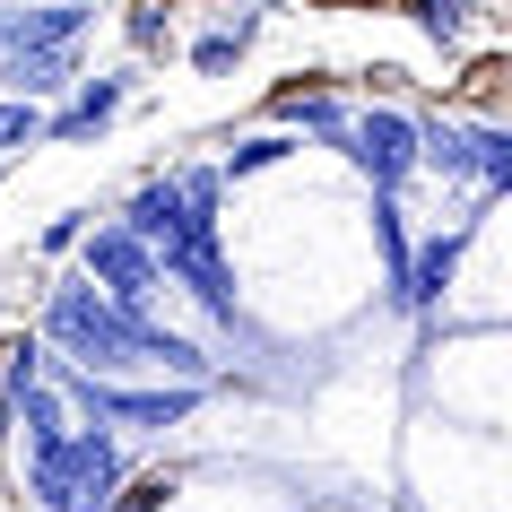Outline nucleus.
Here are the masks:
<instances>
[{"mask_svg": "<svg viewBox=\"0 0 512 512\" xmlns=\"http://www.w3.org/2000/svg\"><path fill=\"white\" fill-rule=\"evenodd\" d=\"M44 348H61L53 365H70V374H105V365H157V374L200 382V391L217 382V365L191 348V339H174V330L148 322V313H122V304H105L87 278L53 287V304H44Z\"/></svg>", "mask_w": 512, "mask_h": 512, "instance_id": "1", "label": "nucleus"}, {"mask_svg": "<svg viewBox=\"0 0 512 512\" xmlns=\"http://www.w3.org/2000/svg\"><path fill=\"white\" fill-rule=\"evenodd\" d=\"M122 478H131V460L105 426H70L53 443H27V486L44 512H105Z\"/></svg>", "mask_w": 512, "mask_h": 512, "instance_id": "2", "label": "nucleus"}, {"mask_svg": "<svg viewBox=\"0 0 512 512\" xmlns=\"http://www.w3.org/2000/svg\"><path fill=\"white\" fill-rule=\"evenodd\" d=\"M417 131H426V122H408L400 105H365V113H348V139H339V148H348L356 174L374 183V200H391V191L417 174Z\"/></svg>", "mask_w": 512, "mask_h": 512, "instance_id": "3", "label": "nucleus"}, {"mask_svg": "<svg viewBox=\"0 0 512 512\" xmlns=\"http://www.w3.org/2000/svg\"><path fill=\"white\" fill-rule=\"evenodd\" d=\"M79 278L105 304H122V313H148V296H157V252L131 243L122 226H87L79 235Z\"/></svg>", "mask_w": 512, "mask_h": 512, "instance_id": "4", "label": "nucleus"}, {"mask_svg": "<svg viewBox=\"0 0 512 512\" xmlns=\"http://www.w3.org/2000/svg\"><path fill=\"white\" fill-rule=\"evenodd\" d=\"M157 287H191L209 322L235 330V278H226V261H217V235H174V243H157Z\"/></svg>", "mask_w": 512, "mask_h": 512, "instance_id": "5", "label": "nucleus"}, {"mask_svg": "<svg viewBox=\"0 0 512 512\" xmlns=\"http://www.w3.org/2000/svg\"><path fill=\"white\" fill-rule=\"evenodd\" d=\"M87 0H44V9H0V61L18 53H61V44H79L87 35Z\"/></svg>", "mask_w": 512, "mask_h": 512, "instance_id": "6", "label": "nucleus"}, {"mask_svg": "<svg viewBox=\"0 0 512 512\" xmlns=\"http://www.w3.org/2000/svg\"><path fill=\"white\" fill-rule=\"evenodd\" d=\"M122 235L148 243V252H157V243H174V235H200V226H191V209H183V183H174V174L139 183V191H131V209H122Z\"/></svg>", "mask_w": 512, "mask_h": 512, "instance_id": "7", "label": "nucleus"}, {"mask_svg": "<svg viewBox=\"0 0 512 512\" xmlns=\"http://www.w3.org/2000/svg\"><path fill=\"white\" fill-rule=\"evenodd\" d=\"M122 96H131L122 79H87L61 113H44V139H96V131L113 122V113H122Z\"/></svg>", "mask_w": 512, "mask_h": 512, "instance_id": "8", "label": "nucleus"}, {"mask_svg": "<svg viewBox=\"0 0 512 512\" xmlns=\"http://www.w3.org/2000/svg\"><path fill=\"white\" fill-rule=\"evenodd\" d=\"M278 122H296V131L330 139V148H339V139H348V105H330L322 87H313V96H304V87H278Z\"/></svg>", "mask_w": 512, "mask_h": 512, "instance_id": "9", "label": "nucleus"}, {"mask_svg": "<svg viewBox=\"0 0 512 512\" xmlns=\"http://www.w3.org/2000/svg\"><path fill=\"white\" fill-rule=\"evenodd\" d=\"M0 79L18 87L27 105H35V96H61V87H70V44H61V53H18L9 70H0Z\"/></svg>", "mask_w": 512, "mask_h": 512, "instance_id": "10", "label": "nucleus"}, {"mask_svg": "<svg viewBox=\"0 0 512 512\" xmlns=\"http://www.w3.org/2000/svg\"><path fill=\"white\" fill-rule=\"evenodd\" d=\"M469 183H478L486 200H495V191L512 183V139L495 131V122H486V131H469Z\"/></svg>", "mask_w": 512, "mask_h": 512, "instance_id": "11", "label": "nucleus"}, {"mask_svg": "<svg viewBox=\"0 0 512 512\" xmlns=\"http://www.w3.org/2000/svg\"><path fill=\"white\" fill-rule=\"evenodd\" d=\"M278 157H296V139H287V131H252V139H235V148H226V165H217V174H226V183H243V174H261V165H278Z\"/></svg>", "mask_w": 512, "mask_h": 512, "instance_id": "12", "label": "nucleus"}, {"mask_svg": "<svg viewBox=\"0 0 512 512\" xmlns=\"http://www.w3.org/2000/svg\"><path fill=\"white\" fill-rule=\"evenodd\" d=\"M174 495H183V478H174V469H148V478H122V486H113L105 512H157V504H174Z\"/></svg>", "mask_w": 512, "mask_h": 512, "instance_id": "13", "label": "nucleus"}, {"mask_svg": "<svg viewBox=\"0 0 512 512\" xmlns=\"http://www.w3.org/2000/svg\"><path fill=\"white\" fill-rule=\"evenodd\" d=\"M44 365H53L44 339H9V348H0V400H18L27 382H44Z\"/></svg>", "mask_w": 512, "mask_h": 512, "instance_id": "14", "label": "nucleus"}, {"mask_svg": "<svg viewBox=\"0 0 512 512\" xmlns=\"http://www.w3.org/2000/svg\"><path fill=\"white\" fill-rule=\"evenodd\" d=\"M243 44H252V18H235L226 35H200V44H191V61H200V70H226V61H235Z\"/></svg>", "mask_w": 512, "mask_h": 512, "instance_id": "15", "label": "nucleus"}, {"mask_svg": "<svg viewBox=\"0 0 512 512\" xmlns=\"http://www.w3.org/2000/svg\"><path fill=\"white\" fill-rule=\"evenodd\" d=\"M417 27H426L443 53H452V44H460V0H417Z\"/></svg>", "mask_w": 512, "mask_h": 512, "instance_id": "16", "label": "nucleus"}, {"mask_svg": "<svg viewBox=\"0 0 512 512\" xmlns=\"http://www.w3.org/2000/svg\"><path fill=\"white\" fill-rule=\"evenodd\" d=\"M18 139H44V113L35 105H0V148H18Z\"/></svg>", "mask_w": 512, "mask_h": 512, "instance_id": "17", "label": "nucleus"}, {"mask_svg": "<svg viewBox=\"0 0 512 512\" xmlns=\"http://www.w3.org/2000/svg\"><path fill=\"white\" fill-rule=\"evenodd\" d=\"M79 235H87V209H61L53 226H44V252H79Z\"/></svg>", "mask_w": 512, "mask_h": 512, "instance_id": "18", "label": "nucleus"}, {"mask_svg": "<svg viewBox=\"0 0 512 512\" xmlns=\"http://www.w3.org/2000/svg\"><path fill=\"white\" fill-rule=\"evenodd\" d=\"M131 44H139V53H157V44H165V18H157V0H139V9H131Z\"/></svg>", "mask_w": 512, "mask_h": 512, "instance_id": "19", "label": "nucleus"}, {"mask_svg": "<svg viewBox=\"0 0 512 512\" xmlns=\"http://www.w3.org/2000/svg\"><path fill=\"white\" fill-rule=\"evenodd\" d=\"M9 426H18V417H9V400H0V443H9Z\"/></svg>", "mask_w": 512, "mask_h": 512, "instance_id": "20", "label": "nucleus"}]
</instances>
